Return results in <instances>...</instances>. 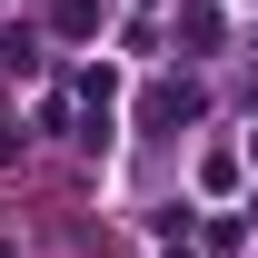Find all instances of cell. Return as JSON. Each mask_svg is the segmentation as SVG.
<instances>
[{
  "label": "cell",
  "mask_w": 258,
  "mask_h": 258,
  "mask_svg": "<svg viewBox=\"0 0 258 258\" xmlns=\"http://www.w3.org/2000/svg\"><path fill=\"white\" fill-rule=\"evenodd\" d=\"M248 159H258V129H248Z\"/></svg>",
  "instance_id": "5b68a950"
},
{
  "label": "cell",
  "mask_w": 258,
  "mask_h": 258,
  "mask_svg": "<svg viewBox=\"0 0 258 258\" xmlns=\"http://www.w3.org/2000/svg\"><path fill=\"white\" fill-rule=\"evenodd\" d=\"M50 20H60V40H90L99 20H109V0H60V10H50Z\"/></svg>",
  "instance_id": "3957f363"
},
{
  "label": "cell",
  "mask_w": 258,
  "mask_h": 258,
  "mask_svg": "<svg viewBox=\"0 0 258 258\" xmlns=\"http://www.w3.org/2000/svg\"><path fill=\"white\" fill-rule=\"evenodd\" d=\"M139 119H149V129H189L199 119V80H159V90L139 99Z\"/></svg>",
  "instance_id": "6da1fadb"
},
{
  "label": "cell",
  "mask_w": 258,
  "mask_h": 258,
  "mask_svg": "<svg viewBox=\"0 0 258 258\" xmlns=\"http://www.w3.org/2000/svg\"><path fill=\"white\" fill-rule=\"evenodd\" d=\"M169 30H179V50H189V60H199V50H219V40H228V20H219V10H209V0H189V10H179Z\"/></svg>",
  "instance_id": "7a4b0ae2"
},
{
  "label": "cell",
  "mask_w": 258,
  "mask_h": 258,
  "mask_svg": "<svg viewBox=\"0 0 258 258\" xmlns=\"http://www.w3.org/2000/svg\"><path fill=\"white\" fill-rule=\"evenodd\" d=\"M0 60H10L20 80H30V70H40V30H10V40H0Z\"/></svg>",
  "instance_id": "277c9868"
}]
</instances>
